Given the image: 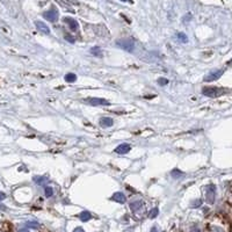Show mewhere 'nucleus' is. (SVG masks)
I'll list each match as a JSON object with an SVG mask.
<instances>
[{
    "mask_svg": "<svg viewBox=\"0 0 232 232\" xmlns=\"http://www.w3.org/2000/svg\"><path fill=\"white\" fill-rule=\"evenodd\" d=\"M116 45L120 47L121 49L125 50L128 52H132L135 49V42L131 39H122L116 41Z\"/></svg>",
    "mask_w": 232,
    "mask_h": 232,
    "instance_id": "obj_1",
    "label": "nucleus"
},
{
    "mask_svg": "<svg viewBox=\"0 0 232 232\" xmlns=\"http://www.w3.org/2000/svg\"><path fill=\"white\" fill-rule=\"evenodd\" d=\"M204 190H206V200L208 203H210V204H212L215 202V196H216V186H214V184H209V186H207L206 188H204Z\"/></svg>",
    "mask_w": 232,
    "mask_h": 232,
    "instance_id": "obj_2",
    "label": "nucleus"
},
{
    "mask_svg": "<svg viewBox=\"0 0 232 232\" xmlns=\"http://www.w3.org/2000/svg\"><path fill=\"white\" fill-rule=\"evenodd\" d=\"M222 92H223V89L217 88V87H204L203 89H202V93L209 98L219 97V95L222 94Z\"/></svg>",
    "mask_w": 232,
    "mask_h": 232,
    "instance_id": "obj_3",
    "label": "nucleus"
},
{
    "mask_svg": "<svg viewBox=\"0 0 232 232\" xmlns=\"http://www.w3.org/2000/svg\"><path fill=\"white\" fill-rule=\"evenodd\" d=\"M43 18L47 19V20H48V21H50V22L57 21V19H58V11H57V8L52 7L51 9H49V11H47V12H44V13H43Z\"/></svg>",
    "mask_w": 232,
    "mask_h": 232,
    "instance_id": "obj_4",
    "label": "nucleus"
},
{
    "mask_svg": "<svg viewBox=\"0 0 232 232\" xmlns=\"http://www.w3.org/2000/svg\"><path fill=\"white\" fill-rule=\"evenodd\" d=\"M89 106H109V101H107L106 99H100V98H89L86 100Z\"/></svg>",
    "mask_w": 232,
    "mask_h": 232,
    "instance_id": "obj_5",
    "label": "nucleus"
},
{
    "mask_svg": "<svg viewBox=\"0 0 232 232\" xmlns=\"http://www.w3.org/2000/svg\"><path fill=\"white\" fill-rule=\"evenodd\" d=\"M223 75H224V70H217V71H215V72L209 73L208 75H206V77H204V81H206V83L215 81V80H217V79L221 78Z\"/></svg>",
    "mask_w": 232,
    "mask_h": 232,
    "instance_id": "obj_6",
    "label": "nucleus"
},
{
    "mask_svg": "<svg viewBox=\"0 0 232 232\" xmlns=\"http://www.w3.org/2000/svg\"><path fill=\"white\" fill-rule=\"evenodd\" d=\"M130 150H131V146H130V144L123 143V144L118 145L117 148L115 149V152H116V153H118V154H125V153H128Z\"/></svg>",
    "mask_w": 232,
    "mask_h": 232,
    "instance_id": "obj_7",
    "label": "nucleus"
},
{
    "mask_svg": "<svg viewBox=\"0 0 232 232\" xmlns=\"http://www.w3.org/2000/svg\"><path fill=\"white\" fill-rule=\"evenodd\" d=\"M64 22H65L66 25H69V27L71 28V30L77 31L79 29V23H78V21H77V20H75V19L64 18Z\"/></svg>",
    "mask_w": 232,
    "mask_h": 232,
    "instance_id": "obj_8",
    "label": "nucleus"
},
{
    "mask_svg": "<svg viewBox=\"0 0 232 232\" xmlns=\"http://www.w3.org/2000/svg\"><path fill=\"white\" fill-rule=\"evenodd\" d=\"M35 26H36V28L39 29L41 33H43V34H45V35H49L50 34V28H49L44 22H42V21H36L35 22Z\"/></svg>",
    "mask_w": 232,
    "mask_h": 232,
    "instance_id": "obj_9",
    "label": "nucleus"
},
{
    "mask_svg": "<svg viewBox=\"0 0 232 232\" xmlns=\"http://www.w3.org/2000/svg\"><path fill=\"white\" fill-rule=\"evenodd\" d=\"M100 125L102 128H110L113 127V124H114V121H113V118L110 117H102L100 118Z\"/></svg>",
    "mask_w": 232,
    "mask_h": 232,
    "instance_id": "obj_10",
    "label": "nucleus"
},
{
    "mask_svg": "<svg viewBox=\"0 0 232 232\" xmlns=\"http://www.w3.org/2000/svg\"><path fill=\"white\" fill-rule=\"evenodd\" d=\"M111 200H114V201L118 202V203H124V202L127 201V197H125V195H124L123 193H121V192H117V193L113 194Z\"/></svg>",
    "mask_w": 232,
    "mask_h": 232,
    "instance_id": "obj_11",
    "label": "nucleus"
},
{
    "mask_svg": "<svg viewBox=\"0 0 232 232\" xmlns=\"http://www.w3.org/2000/svg\"><path fill=\"white\" fill-rule=\"evenodd\" d=\"M142 206H143V203L140 201H135V202H132V203H130V209H131L132 211H136V210H138V209H140Z\"/></svg>",
    "mask_w": 232,
    "mask_h": 232,
    "instance_id": "obj_12",
    "label": "nucleus"
},
{
    "mask_svg": "<svg viewBox=\"0 0 232 232\" xmlns=\"http://www.w3.org/2000/svg\"><path fill=\"white\" fill-rule=\"evenodd\" d=\"M91 53L94 55V56H97V57H102V50L99 47H93L91 49Z\"/></svg>",
    "mask_w": 232,
    "mask_h": 232,
    "instance_id": "obj_13",
    "label": "nucleus"
},
{
    "mask_svg": "<svg viewBox=\"0 0 232 232\" xmlns=\"http://www.w3.org/2000/svg\"><path fill=\"white\" fill-rule=\"evenodd\" d=\"M64 79H65V81H67V83H75V80H77V75L75 73H67V75H65Z\"/></svg>",
    "mask_w": 232,
    "mask_h": 232,
    "instance_id": "obj_14",
    "label": "nucleus"
},
{
    "mask_svg": "<svg viewBox=\"0 0 232 232\" xmlns=\"http://www.w3.org/2000/svg\"><path fill=\"white\" fill-rule=\"evenodd\" d=\"M33 180H34V182L37 184H43L45 181H47V178L45 176H34L33 178Z\"/></svg>",
    "mask_w": 232,
    "mask_h": 232,
    "instance_id": "obj_15",
    "label": "nucleus"
},
{
    "mask_svg": "<svg viewBox=\"0 0 232 232\" xmlns=\"http://www.w3.org/2000/svg\"><path fill=\"white\" fill-rule=\"evenodd\" d=\"M91 214L88 212V211H84V212H81V215H80V219L81 221H84V222H87L88 219H91Z\"/></svg>",
    "mask_w": 232,
    "mask_h": 232,
    "instance_id": "obj_16",
    "label": "nucleus"
},
{
    "mask_svg": "<svg viewBox=\"0 0 232 232\" xmlns=\"http://www.w3.org/2000/svg\"><path fill=\"white\" fill-rule=\"evenodd\" d=\"M176 36H178V39H179L182 43H186V42L188 41V37H187V35H186V34H184V33H179Z\"/></svg>",
    "mask_w": 232,
    "mask_h": 232,
    "instance_id": "obj_17",
    "label": "nucleus"
},
{
    "mask_svg": "<svg viewBox=\"0 0 232 232\" xmlns=\"http://www.w3.org/2000/svg\"><path fill=\"white\" fill-rule=\"evenodd\" d=\"M44 194H45V196L47 197H50L53 195V189L51 188V187H45V189H44Z\"/></svg>",
    "mask_w": 232,
    "mask_h": 232,
    "instance_id": "obj_18",
    "label": "nucleus"
},
{
    "mask_svg": "<svg viewBox=\"0 0 232 232\" xmlns=\"http://www.w3.org/2000/svg\"><path fill=\"white\" fill-rule=\"evenodd\" d=\"M158 84H159V86H166L167 84H168V79L159 78V79H158Z\"/></svg>",
    "mask_w": 232,
    "mask_h": 232,
    "instance_id": "obj_19",
    "label": "nucleus"
},
{
    "mask_svg": "<svg viewBox=\"0 0 232 232\" xmlns=\"http://www.w3.org/2000/svg\"><path fill=\"white\" fill-rule=\"evenodd\" d=\"M158 214H159L158 208H153V209L151 210V212H150V217H151V218H154L156 216H158Z\"/></svg>",
    "mask_w": 232,
    "mask_h": 232,
    "instance_id": "obj_20",
    "label": "nucleus"
},
{
    "mask_svg": "<svg viewBox=\"0 0 232 232\" xmlns=\"http://www.w3.org/2000/svg\"><path fill=\"white\" fill-rule=\"evenodd\" d=\"M64 37H65V39L67 41V42H70V43H75V39H73L71 35H69V34H65Z\"/></svg>",
    "mask_w": 232,
    "mask_h": 232,
    "instance_id": "obj_21",
    "label": "nucleus"
},
{
    "mask_svg": "<svg viewBox=\"0 0 232 232\" xmlns=\"http://www.w3.org/2000/svg\"><path fill=\"white\" fill-rule=\"evenodd\" d=\"M178 176V175H182V172H180L179 170H174V171L172 172V176Z\"/></svg>",
    "mask_w": 232,
    "mask_h": 232,
    "instance_id": "obj_22",
    "label": "nucleus"
},
{
    "mask_svg": "<svg viewBox=\"0 0 232 232\" xmlns=\"http://www.w3.org/2000/svg\"><path fill=\"white\" fill-rule=\"evenodd\" d=\"M5 198H6V194L2 193V192H0V201H4Z\"/></svg>",
    "mask_w": 232,
    "mask_h": 232,
    "instance_id": "obj_23",
    "label": "nucleus"
},
{
    "mask_svg": "<svg viewBox=\"0 0 232 232\" xmlns=\"http://www.w3.org/2000/svg\"><path fill=\"white\" fill-rule=\"evenodd\" d=\"M192 232H200V230H198L197 228H193L192 229Z\"/></svg>",
    "mask_w": 232,
    "mask_h": 232,
    "instance_id": "obj_24",
    "label": "nucleus"
},
{
    "mask_svg": "<svg viewBox=\"0 0 232 232\" xmlns=\"http://www.w3.org/2000/svg\"><path fill=\"white\" fill-rule=\"evenodd\" d=\"M19 232H29V231H28V230H26V229H21Z\"/></svg>",
    "mask_w": 232,
    "mask_h": 232,
    "instance_id": "obj_25",
    "label": "nucleus"
},
{
    "mask_svg": "<svg viewBox=\"0 0 232 232\" xmlns=\"http://www.w3.org/2000/svg\"><path fill=\"white\" fill-rule=\"evenodd\" d=\"M75 232H83V230H81V229H77Z\"/></svg>",
    "mask_w": 232,
    "mask_h": 232,
    "instance_id": "obj_26",
    "label": "nucleus"
},
{
    "mask_svg": "<svg viewBox=\"0 0 232 232\" xmlns=\"http://www.w3.org/2000/svg\"><path fill=\"white\" fill-rule=\"evenodd\" d=\"M151 232H157V229H156V228H153V229H152V230H151Z\"/></svg>",
    "mask_w": 232,
    "mask_h": 232,
    "instance_id": "obj_27",
    "label": "nucleus"
},
{
    "mask_svg": "<svg viewBox=\"0 0 232 232\" xmlns=\"http://www.w3.org/2000/svg\"><path fill=\"white\" fill-rule=\"evenodd\" d=\"M121 1H123V2H127V1H130V2H131V0H121Z\"/></svg>",
    "mask_w": 232,
    "mask_h": 232,
    "instance_id": "obj_28",
    "label": "nucleus"
}]
</instances>
